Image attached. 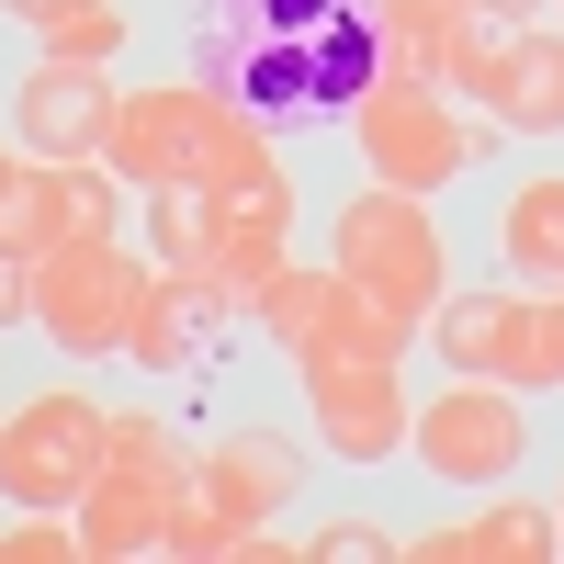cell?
Returning a JSON list of instances; mask_svg holds the SVG:
<instances>
[{
  "instance_id": "obj_31",
  "label": "cell",
  "mask_w": 564,
  "mask_h": 564,
  "mask_svg": "<svg viewBox=\"0 0 564 564\" xmlns=\"http://www.w3.org/2000/svg\"><path fill=\"white\" fill-rule=\"evenodd\" d=\"M553 520H564V497H553Z\"/></svg>"
},
{
  "instance_id": "obj_6",
  "label": "cell",
  "mask_w": 564,
  "mask_h": 564,
  "mask_svg": "<svg viewBox=\"0 0 564 564\" xmlns=\"http://www.w3.org/2000/svg\"><path fill=\"white\" fill-rule=\"evenodd\" d=\"M417 463H430L441 486H497L508 463H520V384H497V372H452V395L430 417H406Z\"/></svg>"
},
{
  "instance_id": "obj_21",
  "label": "cell",
  "mask_w": 564,
  "mask_h": 564,
  "mask_svg": "<svg viewBox=\"0 0 564 564\" xmlns=\"http://www.w3.org/2000/svg\"><path fill=\"white\" fill-rule=\"evenodd\" d=\"M238 531H249V520H238V508H215L204 475H193V486L170 497V520H159V553H170V564H226V553H238Z\"/></svg>"
},
{
  "instance_id": "obj_29",
  "label": "cell",
  "mask_w": 564,
  "mask_h": 564,
  "mask_svg": "<svg viewBox=\"0 0 564 564\" xmlns=\"http://www.w3.org/2000/svg\"><path fill=\"white\" fill-rule=\"evenodd\" d=\"M475 12H542V0H475Z\"/></svg>"
},
{
  "instance_id": "obj_28",
  "label": "cell",
  "mask_w": 564,
  "mask_h": 564,
  "mask_svg": "<svg viewBox=\"0 0 564 564\" xmlns=\"http://www.w3.org/2000/svg\"><path fill=\"white\" fill-rule=\"evenodd\" d=\"M0 12H12V23H45V12H57V0H0Z\"/></svg>"
},
{
  "instance_id": "obj_24",
  "label": "cell",
  "mask_w": 564,
  "mask_h": 564,
  "mask_svg": "<svg viewBox=\"0 0 564 564\" xmlns=\"http://www.w3.org/2000/svg\"><path fill=\"white\" fill-rule=\"evenodd\" d=\"M148 238H159L170 271H181V260H204V249H215V204L193 193V181H159V193H148Z\"/></svg>"
},
{
  "instance_id": "obj_15",
  "label": "cell",
  "mask_w": 564,
  "mask_h": 564,
  "mask_svg": "<svg viewBox=\"0 0 564 564\" xmlns=\"http://www.w3.org/2000/svg\"><path fill=\"white\" fill-rule=\"evenodd\" d=\"M406 339H417V316H406V305H384V294H361V282L339 271V305H327V327H316L294 361H395Z\"/></svg>"
},
{
  "instance_id": "obj_17",
  "label": "cell",
  "mask_w": 564,
  "mask_h": 564,
  "mask_svg": "<svg viewBox=\"0 0 564 564\" xmlns=\"http://www.w3.org/2000/svg\"><path fill=\"white\" fill-rule=\"evenodd\" d=\"M508 316H520V294H486V282H441V305H430V339H441V361L452 372H497V350H508Z\"/></svg>"
},
{
  "instance_id": "obj_9",
  "label": "cell",
  "mask_w": 564,
  "mask_h": 564,
  "mask_svg": "<svg viewBox=\"0 0 564 564\" xmlns=\"http://www.w3.org/2000/svg\"><path fill=\"white\" fill-rule=\"evenodd\" d=\"M305 395H316V441L339 463H384L406 441V417H417L395 361H305Z\"/></svg>"
},
{
  "instance_id": "obj_20",
  "label": "cell",
  "mask_w": 564,
  "mask_h": 564,
  "mask_svg": "<svg viewBox=\"0 0 564 564\" xmlns=\"http://www.w3.org/2000/svg\"><path fill=\"white\" fill-rule=\"evenodd\" d=\"M215 204V238H294V170H249V181H226V193H204Z\"/></svg>"
},
{
  "instance_id": "obj_14",
  "label": "cell",
  "mask_w": 564,
  "mask_h": 564,
  "mask_svg": "<svg viewBox=\"0 0 564 564\" xmlns=\"http://www.w3.org/2000/svg\"><path fill=\"white\" fill-rule=\"evenodd\" d=\"M508 135H564V34H531L508 45V79H497V102H486Z\"/></svg>"
},
{
  "instance_id": "obj_18",
  "label": "cell",
  "mask_w": 564,
  "mask_h": 564,
  "mask_svg": "<svg viewBox=\"0 0 564 564\" xmlns=\"http://www.w3.org/2000/svg\"><path fill=\"white\" fill-rule=\"evenodd\" d=\"M327 305H339V260H282V271L260 282V294H249V316L271 327L282 350H305L316 327H327Z\"/></svg>"
},
{
  "instance_id": "obj_13",
  "label": "cell",
  "mask_w": 564,
  "mask_h": 564,
  "mask_svg": "<svg viewBox=\"0 0 564 564\" xmlns=\"http://www.w3.org/2000/svg\"><path fill=\"white\" fill-rule=\"evenodd\" d=\"M204 327H215V305H204L181 271H159L148 294H135V316H124V361H148V372H181V361L204 350Z\"/></svg>"
},
{
  "instance_id": "obj_7",
  "label": "cell",
  "mask_w": 564,
  "mask_h": 564,
  "mask_svg": "<svg viewBox=\"0 0 564 564\" xmlns=\"http://www.w3.org/2000/svg\"><path fill=\"white\" fill-rule=\"evenodd\" d=\"M113 193L124 181L102 159H34V170H12V193H0V249L45 260L68 238H113Z\"/></svg>"
},
{
  "instance_id": "obj_3",
  "label": "cell",
  "mask_w": 564,
  "mask_h": 564,
  "mask_svg": "<svg viewBox=\"0 0 564 564\" xmlns=\"http://www.w3.org/2000/svg\"><path fill=\"white\" fill-rule=\"evenodd\" d=\"M327 260H339L361 294H384L406 316L441 305V226H430V193H395V181H361V193L339 204V226H327Z\"/></svg>"
},
{
  "instance_id": "obj_25",
  "label": "cell",
  "mask_w": 564,
  "mask_h": 564,
  "mask_svg": "<svg viewBox=\"0 0 564 564\" xmlns=\"http://www.w3.org/2000/svg\"><path fill=\"white\" fill-rule=\"evenodd\" d=\"M0 564H79V520L68 508H23V520L0 531Z\"/></svg>"
},
{
  "instance_id": "obj_12",
  "label": "cell",
  "mask_w": 564,
  "mask_h": 564,
  "mask_svg": "<svg viewBox=\"0 0 564 564\" xmlns=\"http://www.w3.org/2000/svg\"><path fill=\"white\" fill-rule=\"evenodd\" d=\"M406 553L417 564H553L564 520L553 508H486V520H463V531H417Z\"/></svg>"
},
{
  "instance_id": "obj_11",
  "label": "cell",
  "mask_w": 564,
  "mask_h": 564,
  "mask_svg": "<svg viewBox=\"0 0 564 564\" xmlns=\"http://www.w3.org/2000/svg\"><path fill=\"white\" fill-rule=\"evenodd\" d=\"M193 475H204L215 508H238V520H282V497L305 486V452L271 441V430H226V441L193 452Z\"/></svg>"
},
{
  "instance_id": "obj_22",
  "label": "cell",
  "mask_w": 564,
  "mask_h": 564,
  "mask_svg": "<svg viewBox=\"0 0 564 564\" xmlns=\"http://www.w3.org/2000/svg\"><path fill=\"white\" fill-rule=\"evenodd\" d=\"M497 384H564V294L508 316V350H497Z\"/></svg>"
},
{
  "instance_id": "obj_5",
  "label": "cell",
  "mask_w": 564,
  "mask_h": 564,
  "mask_svg": "<svg viewBox=\"0 0 564 564\" xmlns=\"http://www.w3.org/2000/svg\"><path fill=\"white\" fill-rule=\"evenodd\" d=\"M90 475H102V406L90 395H34L12 406V430H0V497L12 508H68Z\"/></svg>"
},
{
  "instance_id": "obj_30",
  "label": "cell",
  "mask_w": 564,
  "mask_h": 564,
  "mask_svg": "<svg viewBox=\"0 0 564 564\" xmlns=\"http://www.w3.org/2000/svg\"><path fill=\"white\" fill-rule=\"evenodd\" d=\"M0 193H12V148H0Z\"/></svg>"
},
{
  "instance_id": "obj_23",
  "label": "cell",
  "mask_w": 564,
  "mask_h": 564,
  "mask_svg": "<svg viewBox=\"0 0 564 564\" xmlns=\"http://www.w3.org/2000/svg\"><path fill=\"white\" fill-rule=\"evenodd\" d=\"M34 34H45V57H79V68H113L124 57V12H113V0H57Z\"/></svg>"
},
{
  "instance_id": "obj_26",
  "label": "cell",
  "mask_w": 564,
  "mask_h": 564,
  "mask_svg": "<svg viewBox=\"0 0 564 564\" xmlns=\"http://www.w3.org/2000/svg\"><path fill=\"white\" fill-rule=\"evenodd\" d=\"M305 553H316V564H384V531H372V520H327Z\"/></svg>"
},
{
  "instance_id": "obj_10",
  "label": "cell",
  "mask_w": 564,
  "mask_h": 564,
  "mask_svg": "<svg viewBox=\"0 0 564 564\" xmlns=\"http://www.w3.org/2000/svg\"><path fill=\"white\" fill-rule=\"evenodd\" d=\"M170 497L159 475H124V463H102L79 497H68V520H79V564H124V553H159V520H170Z\"/></svg>"
},
{
  "instance_id": "obj_4",
  "label": "cell",
  "mask_w": 564,
  "mask_h": 564,
  "mask_svg": "<svg viewBox=\"0 0 564 564\" xmlns=\"http://www.w3.org/2000/svg\"><path fill=\"white\" fill-rule=\"evenodd\" d=\"M148 260H124L113 238H68V249H45L34 260V327L57 350H79V361H102V350H124V316H135V294H148Z\"/></svg>"
},
{
  "instance_id": "obj_27",
  "label": "cell",
  "mask_w": 564,
  "mask_h": 564,
  "mask_svg": "<svg viewBox=\"0 0 564 564\" xmlns=\"http://www.w3.org/2000/svg\"><path fill=\"white\" fill-rule=\"evenodd\" d=\"M12 316H34V260L0 249V327H12Z\"/></svg>"
},
{
  "instance_id": "obj_1",
  "label": "cell",
  "mask_w": 564,
  "mask_h": 564,
  "mask_svg": "<svg viewBox=\"0 0 564 564\" xmlns=\"http://www.w3.org/2000/svg\"><path fill=\"white\" fill-rule=\"evenodd\" d=\"M102 170L124 193H159V181H193V193H226V181L271 170V135L226 102L215 79H159V90H124L113 135H102Z\"/></svg>"
},
{
  "instance_id": "obj_16",
  "label": "cell",
  "mask_w": 564,
  "mask_h": 564,
  "mask_svg": "<svg viewBox=\"0 0 564 564\" xmlns=\"http://www.w3.org/2000/svg\"><path fill=\"white\" fill-rule=\"evenodd\" d=\"M497 249L520 260V282H542V294H564V170L553 181H520L497 215Z\"/></svg>"
},
{
  "instance_id": "obj_2",
  "label": "cell",
  "mask_w": 564,
  "mask_h": 564,
  "mask_svg": "<svg viewBox=\"0 0 564 564\" xmlns=\"http://www.w3.org/2000/svg\"><path fill=\"white\" fill-rule=\"evenodd\" d=\"M350 148L372 181H395V193H441V181H463L486 148H497V113H463L441 79L417 68H372V90L350 102Z\"/></svg>"
},
{
  "instance_id": "obj_8",
  "label": "cell",
  "mask_w": 564,
  "mask_h": 564,
  "mask_svg": "<svg viewBox=\"0 0 564 564\" xmlns=\"http://www.w3.org/2000/svg\"><path fill=\"white\" fill-rule=\"evenodd\" d=\"M113 102H124V90H113L102 68H79V57H34V68L12 79V135H23V159H102Z\"/></svg>"
},
{
  "instance_id": "obj_19",
  "label": "cell",
  "mask_w": 564,
  "mask_h": 564,
  "mask_svg": "<svg viewBox=\"0 0 564 564\" xmlns=\"http://www.w3.org/2000/svg\"><path fill=\"white\" fill-rule=\"evenodd\" d=\"M102 463L159 475V486H193V441H181L170 417H148V406H102Z\"/></svg>"
}]
</instances>
